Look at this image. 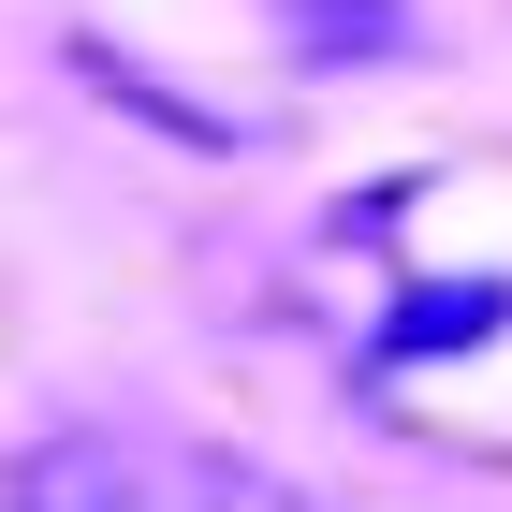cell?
I'll return each instance as SVG.
<instances>
[{
	"label": "cell",
	"mask_w": 512,
	"mask_h": 512,
	"mask_svg": "<svg viewBox=\"0 0 512 512\" xmlns=\"http://www.w3.org/2000/svg\"><path fill=\"white\" fill-rule=\"evenodd\" d=\"M0 512H147V483H132L118 439H44V454H15Z\"/></svg>",
	"instance_id": "6da1fadb"
}]
</instances>
